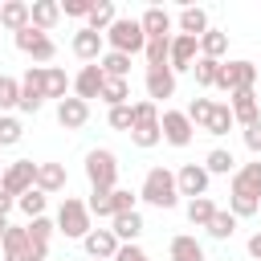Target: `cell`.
<instances>
[{"label":"cell","mask_w":261,"mask_h":261,"mask_svg":"<svg viewBox=\"0 0 261 261\" xmlns=\"http://www.w3.org/2000/svg\"><path fill=\"white\" fill-rule=\"evenodd\" d=\"M65 167L61 163H37V188L45 192V196H57V192H65Z\"/></svg>","instance_id":"d4e9b609"},{"label":"cell","mask_w":261,"mask_h":261,"mask_svg":"<svg viewBox=\"0 0 261 261\" xmlns=\"http://www.w3.org/2000/svg\"><path fill=\"white\" fill-rule=\"evenodd\" d=\"M102 86H106V73H102L98 61H94V65H82V69L73 73V98H82V102L102 98Z\"/></svg>","instance_id":"9a60e30c"},{"label":"cell","mask_w":261,"mask_h":261,"mask_svg":"<svg viewBox=\"0 0 261 261\" xmlns=\"http://www.w3.org/2000/svg\"><path fill=\"white\" fill-rule=\"evenodd\" d=\"M24 228H29V241H33V245H49V237L57 232V220H53V216H37V220H29Z\"/></svg>","instance_id":"b9f144b4"},{"label":"cell","mask_w":261,"mask_h":261,"mask_svg":"<svg viewBox=\"0 0 261 261\" xmlns=\"http://www.w3.org/2000/svg\"><path fill=\"white\" fill-rule=\"evenodd\" d=\"M0 261H4V249H0Z\"/></svg>","instance_id":"9f6ffc18"},{"label":"cell","mask_w":261,"mask_h":261,"mask_svg":"<svg viewBox=\"0 0 261 261\" xmlns=\"http://www.w3.org/2000/svg\"><path fill=\"white\" fill-rule=\"evenodd\" d=\"M37 188V163L33 159H16L4 167V179H0V192H8L12 200H20L24 192Z\"/></svg>","instance_id":"ba28073f"},{"label":"cell","mask_w":261,"mask_h":261,"mask_svg":"<svg viewBox=\"0 0 261 261\" xmlns=\"http://www.w3.org/2000/svg\"><path fill=\"white\" fill-rule=\"evenodd\" d=\"M29 12H33V29H41V33H53L57 29V20H61V4L57 0H33L29 4Z\"/></svg>","instance_id":"603a6c76"},{"label":"cell","mask_w":261,"mask_h":261,"mask_svg":"<svg viewBox=\"0 0 261 261\" xmlns=\"http://www.w3.org/2000/svg\"><path fill=\"white\" fill-rule=\"evenodd\" d=\"M29 20H33V12H29V4L24 0H4L0 4V24L16 37L20 29H29Z\"/></svg>","instance_id":"7402d4cb"},{"label":"cell","mask_w":261,"mask_h":261,"mask_svg":"<svg viewBox=\"0 0 261 261\" xmlns=\"http://www.w3.org/2000/svg\"><path fill=\"white\" fill-rule=\"evenodd\" d=\"M20 135H24L20 118H12V114H0V143H4V147H12V143H20Z\"/></svg>","instance_id":"bcb514c9"},{"label":"cell","mask_w":261,"mask_h":261,"mask_svg":"<svg viewBox=\"0 0 261 261\" xmlns=\"http://www.w3.org/2000/svg\"><path fill=\"white\" fill-rule=\"evenodd\" d=\"M0 179H4V171H0Z\"/></svg>","instance_id":"680465c9"},{"label":"cell","mask_w":261,"mask_h":261,"mask_svg":"<svg viewBox=\"0 0 261 261\" xmlns=\"http://www.w3.org/2000/svg\"><path fill=\"white\" fill-rule=\"evenodd\" d=\"M228 192H245V196H257V200H261V159L237 167L232 179H228Z\"/></svg>","instance_id":"d6986e66"},{"label":"cell","mask_w":261,"mask_h":261,"mask_svg":"<svg viewBox=\"0 0 261 261\" xmlns=\"http://www.w3.org/2000/svg\"><path fill=\"white\" fill-rule=\"evenodd\" d=\"M245 249H249V257H253V261H261V232H253Z\"/></svg>","instance_id":"db71d44e"},{"label":"cell","mask_w":261,"mask_h":261,"mask_svg":"<svg viewBox=\"0 0 261 261\" xmlns=\"http://www.w3.org/2000/svg\"><path fill=\"white\" fill-rule=\"evenodd\" d=\"M228 53V33H220V29H208L204 37H200V57H212V61H220Z\"/></svg>","instance_id":"f546056e"},{"label":"cell","mask_w":261,"mask_h":261,"mask_svg":"<svg viewBox=\"0 0 261 261\" xmlns=\"http://www.w3.org/2000/svg\"><path fill=\"white\" fill-rule=\"evenodd\" d=\"M4 232H8V220H0V241H4Z\"/></svg>","instance_id":"11a10c76"},{"label":"cell","mask_w":261,"mask_h":261,"mask_svg":"<svg viewBox=\"0 0 261 261\" xmlns=\"http://www.w3.org/2000/svg\"><path fill=\"white\" fill-rule=\"evenodd\" d=\"M110 200H114V216H122V212H135V200H139V196H135L130 188H114Z\"/></svg>","instance_id":"7dc6e473"},{"label":"cell","mask_w":261,"mask_h":261,"mask_svg":"<svg viewBox=\"0 0 261 261\" xmlns=\"http://www.w3.org/2000/svg\"><path fill=\"white\" fill-rule=\"evenodd\" d=\"M212 216H216V204H212L208 196H200V200H188V220H192L196 228H208V224H212Z\"/></svg>","instance_id":"8d00e7d4"},{"label":"cell","mask_w":261,"mask_h":261,"mask_svg":"<svg viewBox=\"0 0 261 261\" xmlns=\"http://www.w3.org/2000/svg\"><path fill=\"white\" fill-rule=\"evenodd\" d=\"M228 106H232V118H237V126H253V122L261 118L257 90H237V94H228Z\"/></svg>","instance_id":"e0dca14e"},{"label":"cell","mask_w":261,"mask_h":261,"mask_svg":"<svg viewBox=\"0 0 261 261\" xmlns=\"http://www.w3.org/2000/svg\"><path fill=\"white\" fill-rule=\"evenodd\" d=\"M16 208L24 212V220H37V216H45V208H49V196H45L41 188H33V192H24V196L16 200Z\"/></svg>","instance_id":"836d02e7"},{"label":"cell","mask_w":261,"mask_h":261,"mask_svg":"<svg viewBox=\"0 0 261 261\" xmlns=\"http://www.w3.org/2000/svg\"><path fill=\"white\" fill-rule=\"evenodd\" d=\"M257 69H261V65H257Z\"/></svg>","instance_id":"94428289"},{"label":"cell","mask_w":261,"mask_h":261,"mask_svg":"<svg viewBox=\"0 0 261 261\" xmlns=\"http://www.w3.org/2000/svg\"><path fill=\"white\" fill-rule=\"evenodd\" d=\"M82 249L90 253V261H114V253L122 249V241H118L110 228H90L86 241H82Z\"/></svg>","instance_id":"4fadbf2b"},{"label":"cell","mask_w":261,"mask_h":261,"mask_svg":"<svg viewBox=\"0 0 261 261\" xmlns=\"http://www.w3.org/2000/svg\"><path fill=\"white\" fill-rule=\"evenodd\" d=\"M167 57H171V37H151V41H147V49H143V61H147V69H155V65H167Z\"/></svg>","instance_id":"d6a6232c"},{"label":"cell","mask_w":261,"mask_h":261,"mask_svg":"<svg viewBox=\"0 0 261 261\" xmlns=\"http://www.w3.org/2000/svg\"><path fill=\"white\" fill-rule=\"evenodd\" d=\"M57 122L65 126V130H82L86 122H90V102H82V98H65V102H57Z\"/></svg>","instance_id":"ac0fdd59"},{"label":"cell","mask_w":261,"mask_h":261,"mask_svg":"<svg viewBox=\"0 0 261 261\" xmlns=\"http://www.w3.org/2000/svg\"><path fill=\"white\" fill-rule=\"evenodd\" d=\"M69 90H73V77H69L61 65H45V98L65 102V98H69Z\"/></svg>","instance_id":"4316f807"},{"label":"cell","mask_w":261,"mask_h":261,"mask_svg":"<svg viewBox=\"0 0 261 261\" xmlns=\"http://www.w3.org/2000/svg\"><path fill=\"white\" fill-rule=\"evenodd\" d=\"M69 49H73V57H77V61H86V65H94V61H102V53H106V37L82 24V29L73 33V41H69Z\"/></svg>","instance_id":"8fae6325"},{"label":"cell","mask_w":261,"mask_h":261,"mask_svg":"<svg viewBox=\"0 0 261 261\" xmlns=\"http://www.w3.org/2000/svg\"><path fill=\"white\" fill-rule=\"evenodd\" d=\"M86 179H90L94 192H114L118 188V155L106 151V147L86 151Z\"/></svg>","instance_id":"7a4b0ae2"},{"label":"cell","mask_w":261,"mask_h":261,"mask_svg":"<svg viewBox=\"0 0 261 261\" xmlns=\"http://www.w3.org/2000/svg\"><path fill=\"white\" fill-rule=\"evenodd\" d=\"M16 208V200L8 196V192H0V220H8V212Z\"/></svg>","instance_id":"f5cc1de1"},{"label":"cell","mask_w":261,"mask_h":261,"mask_svg":"<svg viewBox=\"0 0 261 261\" xmlns=\"http://www.w3.org/2000/svg\"><path fill=\"white\" fill-rule=\"evenodd\" d=\"M232 126H237V118H232V106H228V102H216V106H212V118H208V126H204V130L220 139V135H228Z\"/></svg>","instance_id":"1f68e13d"},{"label":"cell","mask_w":261,"mask_h":261,"mask_svg":"<svg viewBox=\"0 0 261 261\" xmlns=\"http://www.w3.org/2000/svg\"><path fill=\"white\" fill-rule=\"evenodd\" d=\"M130 143H135V147H143V151H151L155 143H163V130H159V122H139V126L130 130Z\"/></svg>","instance_id":"ab89813d"},{"label":"cell","mask_w":261,"mask_h":261,"mask_svg":"<svg viewBox=\"0 0 261 261\" xmlns=\"http://www.w3.org/2000/svg\"><path fill=\"white\" fill-rule=\"evenodd\" d=\"M139 200H147V204H151V208H159V212L175 208V204H179V184H175V171H167V167H151V171L143 175Z\"/></svg>","instance_id":"6da1fadb"},{"label":"cell","mask_w":261,"mask_h":261,"mask_svg":"<svg viewBox=\"0 0 261 261\" xmlns=\"http://www.w3.org/2000/svg\"><path fill=\"white\" fill-rule=\"evenodd\" d=\"M90 216H98V220H114V200H110V192H90Z\"/></svg>","instance_id":"f6af8a7d"},{"label":"cell","mask_w":261,"mask_h":261,"mask_svg":"<svg viewBox=\"0 0 261 261\" xmlns=\"http://www.w3.org/2000/svg\"><path fill=\"white\" fill-rule=\"evenodd\" d=\"M208 167L204 163H184L179 171H175V184H179V196H188V200H200V196H208Z\"/></svg>","instance_id":"7c38bea8"},{"label":"cell","mask_w":261,"mask_h":261,"mask_svg":"<svg viewBox=\"0 0 261 261\" xmlns=\"http://www.w3.org/2000/svg\"><path fill=\"white\" fill-rule=\"evenodd\" d=\"M220 69H224V61L196 57V65H192V73H196V86H204V90H216V77H220Z\"/></svg>","instance_id":"4dcf8cb0"},{"label":"cell","mask_w":261,"mask_h":261,"mask_svg":"<svg viewBox=\"0 0 261 261\" xmlns=\"http://www.w3.org/2000/svg\"><path fill=\"white\" fill-rule=\"evenodd\" d=\"M245 147H249L253 155H261V118H257L253 126H245Z\"/></svg>","instance_id":"816d5d0a"},{"label":"cell","mask_w":261,"mask_h":261,"mask_svg":"<svg viewBox=\"0 0 261 261\" xmlns=\"http://www.w3.org/2000/svg\"><path fill=\"white\" fill-rule=\"evenodd\" d=\"M228 212H232L237 220L257 216V212H261V200H257V196H245V192H228Z\"/></svg>","instance_id":"74e56055"},{"label":"cell","mask_w":261,"mask_h":261,"mask_svg":"<svg viewBox=\"0 0 261 261\" xmlns=\"http://www.w3.org/2000/svg\"><path fill=\"white\" fill-rule=\"evenodd\" d=\"M114 20H118L114 4H110V0H94V8H90V16H86V29H94V33L106 37V29H110Z\"/></svg>","instance_id":"83f0119b"},{"label":"cell","mask_w":261,"mask_h":261,"mask_svg":"<svg viewBox=\"0 0 261 261\" xmlns=\"http://www.w3.org/2000/svg\"><path fill=\"white\" fill-rule=\"evenodd\" d=\"M98 102H106V110L126 106V102H130V82H126V77H106V86H102V98H98Z\"/></svg>","instance_id":"f1b7e54d"},{"label":"cell","mask_w":261,"mask_h":261,"mask_svg":"<svg viewBox=\"0 0 261 261\" xmlns=\"http://www.w3.org/2000/svg\"><path fill=\"white\" fill-rule=\"evenodd\" d=\"M204 167H208V175H228V171H237V159H232V151L212 147L208 159H204Z\"/></svg>","instance_id":"d590c367"},{"label":"cell","mask_w":261,"mask_h":261,"mask_svg":"<svg viewBox=\"0 0 261 261\" xmlns=\"http://www.w3.org/2000/svg\"><path fill=\"white\" fill-rule=\"evenodd\" d=\"M12 41H16V49H20L24 57H33L37 65H45V61H53V57H57L53 37H49V33H41V29H33V24H29V29H20Z\"/></svg>","instance_id":"52a82bcc"},{"label":"cell","mask_w":261,"mask_h":261,"mask_svg":"<svg viewBox=\"0 0 261 261\" xmlns=\"http://www.w3.org/2000/svg\"><path fill=\"white\" fill-rule=\"evenodd\" d=\"M143 86H147V98H151L155 106H159L163 98H171V94H175V73H171V65H155V69H147Z\"/></svg>","instance_id":"2e32d148"},{"label":"cell","mask_w":261,"mask_h":261,"mask_svg":"<svg viewBox=\"0 0 261 261\" xmlns=\"http://www.w3.org/2000/svg\"><path fill=\"white\" fill-rule=\"evenodd\" d=\"M106 45H110L114 53L135 57V53H143V49H147V33H143V24H139L135 16H118V20L106 29Z\"/></svg>","instance_id":"3957f363"},{"label":"cell","mask_w":261,"mask_h":261,"mask_svg":"<svg viewBox=\"0 0 261 261\" xmlns=\"http://www.w3.org/2000/svg\"><path fill=\"white\" fill-rule=\"evenodd\" d=\"M257 61H245V57H237V61H224V69H220V77H216V90L220 94H237V90H253L257 86Z\"/></svg>","instance_id":"8992f818"},{"label":"cell","mask_w":261,"mask_h":261,"mask_svg":"<svg viewBox=\"0 0 261 261\" xmlns=\"http://www.w3.org/2000/svg\"><path fill=\"white\" fill-rule=\"evenodd\" d=\"M159 130H163V143H171V147H188L192 135H196V126H192V118L184 110H163L159 114Z\"/></svg>","instance_id":"30bf717a"},{"label":"cell","mask_w":261,"mask_h":261,"mask_svg":"<svg viewBox=\"0 0 261 261\" xmlns=\"http://www.w3.org/2000/svg\"><path fill=\"white\" fill-rule=\"evenodd\" d=\"M212 241H232V232H237V216L232 212H224V208H216V216H212V224L204 228Z\"/></svg>","instance_id":"e575fe53"},{"label":"cell","mask_w":261,"mask_h":261,"mask_svg":"<svg viewBox=\"0 0 261 261\" xmlns=\"http://www.w3.org/2000/svg\"><path fill=\"white\" fill-rule=\"evenodd\" d=\"M175 24H179V33H184V37H204V33H208V12H204V8H196V4H188V8H179Z\"/></svg>","instance_id":"484cf974"},{"label":"cell","mask_w":261,"mask_h":261,"mask_svg":"<svg viewBox=\"0 0 261 261\" xmlns=\"http://www.w3.org/2000/svg\"><path fill=\"white\" fill-rule=\"evenodd\" d=\"M196 57H200V37H184V33H175V37H171V57H167L171 73L192 69V65H196Z\"/></svg>","instance_id":"5bb4252c"},{"label":"cell","mask_w":261,"mask_h":261,"mask_svg":"<svg viewBox=\"0 0 261 261\" xmlns=\"http://www.w3.org/2000/svg\"><path fill=\"white\" fill-rule=\"evenodd\" d=\"M53 220H57V232H65V237H73V241H86V232L94 228V224H90V204L77 200V196H65Z\"/></svg>","instance_id":"277c9868"},{"label":"cell","mask_w":261,"mask_h":261,"mask_svg":"<svg viewBox=\"0 0 261 261\" xmlns=\"http://www.w3.org/2000/svg\"><path fill=\"white\" fill-rule=\"evenodd\" d=\"M212 106H216L212 98H192L184 114L192 118V126H200V130H204V126H208V118H212Z\"/></svg>","instance_id":"7bdbcfd3"},{"label":"cell","mask_w":261,"mask_h":261,"mask_svg":"<svg viewBox=\"0 0 261 261\" xmlns=\"http://www.w3.org/2000/svg\"><path fill=\"white\" fill-rule=\"evenodd\" d=\"M90 8H94V0H65V4H61V16L86 20V16H90Z\"/></svg>","instance_id":"681fc988"},{"label":"cell","mask_w":261,"mask_h":261,"mask_svg":"<svg viewBox=\"0 0 261 261\" xmlns=\"http://www.w3.org/2000/svg\"><path fill=\"white\" fill-rule=\"evenodd\" d=\"M0 151H4V143H0Z\"/></svg>","instance_id":"6f0895ef"},{"label":"cell","mask_w":261,"mask_h":261,"mask_svg":"<svg viewBox=\"0 0 261 261\" xmlns=\"http://www.w3.org/2000/svg\"><path fill=\"white\" fill-rule=\"evenodd\" d=\"M114 261H151V257H147L143 245H122V249L114 253Z\"/></svg>","instance_id":"f907efd6"},{"label":"cell","mask_w":261,"mask_h":261,"mask_svg":"<svg viewBox=\"0 0 261 261\" xmlns=\"http://www.w3.org/2000/svg\"><path fill=\"white\" fill-rule=\"evenodd\" d=\"M139 122H159V106L151 102V98H143V102H135V126ZM130 126V130H135Z\"/></svg>","instance_id":"c3c4849f"},{"label":"cell","mask_w":261,"mask_h":261,"mask_svg":"<svg viewBox=\"0 0 261 261\" xmlns=\"http://www.w3.org/2000/svg\"><path fill=\"white\" fill-rule=\"evenodd\" d=\"M16 106H20V82L8 77V73H0V114H8Z\"/></svg>","instance_id":"60d3db41"},{"label":"cell","mask_w":261,"mask_h":261,"mask_svg":"<svg viewBox=\"0 0 261 261\" xmlns=\"http://www.w3.org/2000/svg\"><path fill=\"white\" fill-rule=\"evenodd\" d=\"M0 249H4V261H49V245H33L24 224H8Z\"/></svg>","instance_id":"5b68a950"},{"label":"cell","mask_w":261,"mask_h":261,"mask_svg":"<svg viewBox=\"0 0 261 261\" xmlns=\"http://www.w3.org/2000/svg\"><path fill=\"white\" fill-rule=\"evenodd\" d=\"M45 106V65H29L24 77H20V106L24 114H37Z\"/></svg>","instance_id":"9c48e42d"},{"label":"cell","mask_w":261,"mask_h":261,"mask_svg":"<svg viewBox=\"0 0 261 261\" xmlns=\"http://www.w3.org/2000/svg\"><path fill=\"white\" fill-rule=\"evenodd\" d=\"M167 257H171V261H208V257H204V245H200L192 232H179V237H171V245H167Z\"/></svg>","instance_id":"cb8c5ba5"},{"label":"cell","mask_w":261,"mask_h":261,"mask_svg":"<svg viewBox=\"0 0 261 261\" xmlns=\"http://www.w3.org/2000/svg\"><path fill=\"white\" fill-rule=\"evenodd\" d=\"M0 4H4V0H0Z\"/></svg>","instance_id":"91938a15"},{"label":"cell","mask_w":261,"mask_h":261,"mask_svg":"<svg viewBox=\"0 0 261 261\" xmlns=\"http://www.w3.org/2000/svg\"><path fill=\"white\" fill-rule=\"evenodd\" d=\"M139 24H143L147 41H151V37H175V33H171V24H175V20H171V12H167V8H159V4H151V8L139 16Z\"/></svg>","instance_id":"ffe728a7"},{"label":"cell","mask_w":261,"mask_h":261,"mask_svg":"<svg viewBox=\"0 0 261 261\" xmlns=\"http://www.w3.org/2000/svg\"><path fill=\"white\" fill-rule=\"evenodd\" d=\"M106 122H110L114 130H126V135H130V126H135V102H126V106H114V110H106Z\"/></svg>","instance_id":"ee69618b"},{"label":"cell","mask_w":261,"mask_h":261,"mask_svg":"<svg viewBox=\"0 0 261 261\" xmlns=\"http://www.w3.org/2000/svg\"><path fill=\"white\" fill-rule=\"evenodd\" d=\"M110 232H114L122 245H139V237H143V212L135 208V212L114 216V220H110Z\"/></svg>","instance_id":"44dd1931"},{"label":"cell","mask_w":261,"mask_h":261,"mask_svg":"<svg viewBox=\"0 0 261 261\" xmlns=\"http://www.w3.org/2000/svg\"><path fill=\"white\" fill-rule=\"evenodd\" d=\"M98 65H102L106 77H126V73H130V57H126V53H114V49H106Z\"/></svg>","instance_id":"f35d334b"}]
</instances>
